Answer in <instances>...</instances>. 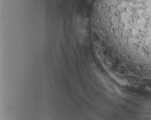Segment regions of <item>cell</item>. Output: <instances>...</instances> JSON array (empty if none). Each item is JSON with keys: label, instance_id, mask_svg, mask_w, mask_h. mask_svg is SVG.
I'll list each match as a JSON object with an SVG mask.
<instances>
[{"label": "cell", "instance_id": "1", "mask_svg": "<svg viewBox=\"0 0 151 120\" xmlns=\"http://www.w3.org/2000/svg\"><path fill=\"white\" fill-rule=\"evenodd\" d=\"M116 19L132 61L151 69V0H119Z\"/></svg>", "mask_w": 151, "mask_h": 120}]
</instances>
